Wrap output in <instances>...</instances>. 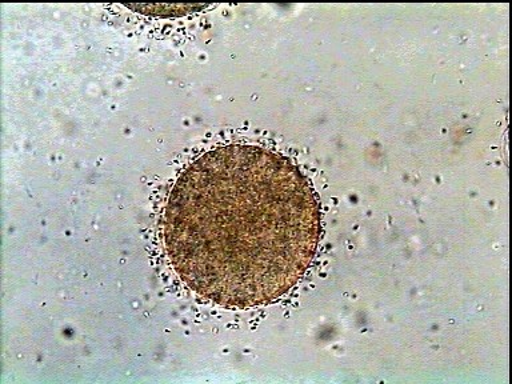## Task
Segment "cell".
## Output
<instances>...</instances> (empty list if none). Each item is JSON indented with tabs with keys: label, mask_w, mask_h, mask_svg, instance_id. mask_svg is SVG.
Wrapping results in <instances>:
<instances>
[{
	"label": "cell",
	"mask_w": 512,
	"mask_h": 384,
	"mask_svg": "<svg viewBox=\"0 0 512 384\" xmlns=\"http://www.w3.org/2000/svg\"><path fill=\"white\" fill-rule=\"evenodd\" d=\"M163 235L172 268L190 290L246 310L278 302L306 275L322 219L291 159L255 144H226L176 179Z\"/></svg>",
	"instance_id": "1"
}]
</instances>
